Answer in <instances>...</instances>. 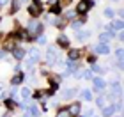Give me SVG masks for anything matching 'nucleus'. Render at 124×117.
Here are the masks:
<instances>
[{
    "label": "nucleus",
    "instance_id": "f257e3e1",
    "mask_svg": "<svg viewBox=\"0 0 124 117\" xmlns=\"http://www.w3.org/2000/svg\"><path fill=\"white\" fill-rule=\"evenodd\" d=\"M94 5V2L92 0H80L78 2V5H76V13H80V14H85L89 9H91Z\"/></svg>",
    "mask_w": 124,
    "mask_h": 117
},
{
    "label": "nucleus",
    "instance_id": "f03ea898",
    "mask_svg": "<svg viewBox=\"0 0 124 117\" xmlns=\"http://www.w3.org/2000/svg\"><path fill=\"white\" fill-rule=\"evenodd\" d=\"M29 32L30 34H41L43 32V23H39L37 20H34L29 23Z\"/></svg>",
    "mask_w": 124,
    "mask_h": 117
},
{
    "label": "nucleus",
    "instance_id": "7ed1b4c3",
    "mask_svg": "<svg viewBox=\"0 0 124 117\" xmlns=\"http://www.w3.org/2000/svg\"><path fill=\"white\" fill-rule=\"evenodd\" d=\"M94 52L99 53V55H108L110 53V46L106 43H99V44H96V46H94Z\"/></svg>",
    "mask_w": 124,
    "mask_h": 117
},
{
    "label": "nucleus",
    "instance_id": "20e7f679",
    "mask_svg": "<svg viewBox=\"0 0 124 117\" xmlns=\"http://www.w3.org/2000/svg\"><path fill=\"white\" fill-rule=\"evenodd\" d=\"M29 14L34 16V18L39 16V14H41V4H36V2H34L32 5H29Z\"/></svg>",
    "mask_w": 124,
    "mask_h": 117
},
{
    "label": "nucleus",
    "instance_id": "39448f33",
    "mask_svg": "<svg viewBox=\"0 0 124 117\" xmlns=\"http://www.w3.org/2000/svg\"><path fill=\"white\" fill-rule=\"evenodd\" d=\"M80 55H82L80 50H69V53H67V59H69L71 62H76V60L80 59Z\"/></svg>",
    "mask_w": 124,
    "mask_h": 117
},
{
    "label": "nucleus",
    "instance_id": "423d86ee",
    "mask_svg": "<svg viewBox=\"0 0 124 117\" xmlns=\"http://www.w3.org/2000/svg\"><path fill=\"white\" fill-rule=\"evenodd\" d=\"M46 59H48V62H50V64H55V62H57V52H55V48H53V46L48 50Z\"/></svg>",
    "mask_w": 124,
    "mask_h": 117
},
{
    "label": "nucleus",
    "instance_id": "0eeeda50",
    "mask_svg": "<svg viewBox=\"0 0 124 117\" xmlns=\"http://www.w3.org/2000/svg\"><path fill=\"white\" fill-rule=\"evenodd\" d=\"M80 110H82L80 103H71L69 108H67V112H69L71 115H78V114H80Z\"/></svg>",
    "mask_w": 124,
    "mask_h": 117
},
{
    "label": "nucleus",
    "instance_id": "6e6552de",
    "mask_svg": "<svg viewBox=\"0 0 124 117\" xmlns=\"http://www.w3.org/2000/svg\"><path fill=\"white\" fill-rule=\"evenodd\" d=\"M105 89V80L103 78H94V91H103Z\"/></svg>",
    "mask_w": 124,
    "mask_h": 117
},
{
    "label": "nucleus",
    "instance_id": "1a4fd4ad",
    "mask_svg": "<svg viewBox=\"0 0 124 117\" xmlns=\"http://www.w3.org/2000/svg\"><path fill=\"white\" fill-rule=\"evenodd\" d=\"M23 78H25L23 73H16V75L13 76V80H11V83H13V85H20V83L23 82Z\"/></svg>",
    "mask_w": 124,
    "mask_h": 117
},
{
    "label": "nucleus",
    "instance_id": "9d476101",
    "mask_svg": "<svg viewBox=\"0 0 124 117\" xmlns=\"http://www.w3.org/2000/svg\"><path fill=\"white\" fill-rule=\"evenodd\" d=\"M115 112V107L110 105V107H103V117H112Z\"/></svg>",
    "mask_w": 124,
    "mask_h": 117
},
{
    "label": "nucleus",
    "instance_id": "9b49d317",
    "mask_svg": "<svg viewBox=\"0 0 124 117\" xmlns=\"http://www.w3.org/2000/svg\"><path fill=\"white\" fill-rule=\"evenodd\" d=\"M13 57H14L16 60H21V59L25 57V52H23L21 48H14V50H13Z\"/></svg>",
    "mask_w": 124,
    "mask_h": 117
},
{
    "label": "nucleus",
    "instance_id": "f8f14e48",
    "mask_svg": "<svg viewBox=\"0 0 124 117\" xmlns=\"http://www.w3.org/2000/svg\"><path fill=\"white\" fill-rule=\"evenodd\" d=\"M57 43L60 44V46L62 48H67V46H69V39H67L64 34H62V36H59V39H57Z\"/></svg>",
    "mask_w": 124,
    "mask_h": 117
},
{
    "label": "nucleus",
    "instance_id": "ddd939ff",
    "mask_svg": "<svg viewBox=\"0 0 124 117\" xmlns=\"http://www.w3.org/2000/svg\"><path fill=\"white\" fill-rule=\"evenodd\" d=\"M112 37H114V34H112V32H105V34H101V36H99L101 43H108Z\"/></svg>",
    "mask_w": 124,
    "mask_h": 117
},
{
    "label": "nucleus",
    "instance_id": "4468645a",
    "mask_svg": "<svg viewBox=\"0 0 124 117\" xmlns=\"http://www.w3.org/2000/svg\"><path fill=\"white\" fill-rule=\"evenodd\" d=\"M75 94H76V89H66L62 96H64V98H73Z\"/></svg>",
    "mask_w": 124,
    "mask_h": 117
},
{
    "label": "nucleus",
    "instance_id": "2eb2a0df",
    "mask_svg": "<svg viewBox=\"0 0 124 117\" xmlns=\"http://www.w3.org/2000/svg\"><path fill=\"white\" fill-rule=\"evenodd\" d=\"M55 117H71V114L67 112V108H60L59 112H57V115Z\"/></svg>",
    "mask_w": 124,
    "mask_h": 117
},
{
    "label": "nucleus",
    "instance_id": "dca6fc26",
    "mask_svg": "<svg viewBox=\"0 0 124 117\" xmlns=\"http://www.w3.org/2000/svg\"><path fill=\"white\" fill-rule=\"evenodd\" d=\"M89 36H91V32H78V34H76V39H78V41H83V39H87Z\"/></svg>",
    "mask_w": 124,
    "mask_h": 117
},
{
    "label": "nucleus",
    "instance_id": "f3484780",
    "mask_svg": "<svg viewBox=\"0 0 124 117\" xmlns=\"http://www.w3.org/2000/svg\"><path fill=\"white\" fill-rule=\"evenodd\" d=\"M82 98L85 99V101H91V99H92V94H91V91H82Z\"/></svg>",
    "mask_w": 124,
    "mask_h": 117
},
{
    "label": "nucleus",
    "instance_id": "a211bd4d",
    "mask_svg": "<svg viewBox=\"0 0 124 117\" xmlns=\"http://www.w3.org/2000/svg\"><path fill=\"white\" fill-rule=\"evenodd\" d=\"M112 91H114V92H117V94H121V83H119V82L112 83Z\"/></svg>",
    "mask_w": 124,
    "mask_h": 117
},
{
    "label": "nucleus",
    "instance_id": "6ab92c4d",
    "mask_svg": "<svg viewBox=\"0 0 124 117\" xmlns=\"http://www.w3.org/2000/svg\"><path fill=\"white\" fill-rule=\"evenodd\" d=\"M105 105H106V98H105V96H99V98H98V107L103 108Z\"/></svg>",
    "mask_w": 124,
    "mask_h": 117
},
{
    "label": "nucleus",
    "instance_id": "aec40b11",
    "mask_svg": "<svg viewBox=\"0 0 124 117\" xmlns=\"http://www.w3.org/2000/svg\"><path fill=\"white\" fill-rule=\"evenodd\" d=\"M105 16H106V18H114V9L106 7V9H105Z\"/></svg>",
    "mask_w": 124,
    "mask_h": 117
},
{
    "label": "nucleus",
    "instance_id": "412c9836",
    "mask_svg": "<svg viewBox=\"0 0 124 117\" xmlns=\"http://www.w3.org/2000/svg\"><path fill=\"white\" fill-rule=\"evenodd\" d=\"M50 13H52V14H57V13H60V5H59V4H57V5H52Z\"/></svg>",
    "mask_w": 124,
    "mask_h": 117
},
{
    "label": "nucleus",
    "instance_id": "4be33fe9",
    "mask_svg": "<svg viewBox=\"0 0 124 117\" xmlns=\"http://www.w3.org/2000/svg\"><path fill=\"white\" fill-rule=\"evenodd\" d=\"M30 59H34V60L39 59V52L37 50H30Z\"/></svg>",
    "mask_w": 124,
    "mask_h": 117
},
{
    "label": "nucleus",
    "instance_id": "5701e85b",
    "mask_svg": "<svg viewBox=\"0 0 124 117\" xmlns=\"http://www.w3.org/2000/svg\"><path fill=\"white\" fill-rule=\"evenodd\" d=\"M64 18L66 20H73V18H75V11H67V13L64 14Z\"/></svg>",
    "mask_w": 124,
    "mask_h": 117
},
{
    "label": "nucleus",
    "instance_id": "b1692460",
    "mask_svg": "<svg viewBox=\"0 0 124 117\" xmlns=\"http://www.w3.org/2000/svg\"><path fill=\"white\" fill-rule=\"evenodd\" d=\"M21 96H23V98H29V96H30V89H29V87H25L23 91H21Z\"/></svg>",
    "mask_w": 124,
    "mask_h": 117
},
{
    "label": "nucleus",
    "instance_id": "393cba45",
    "mask_svg": "<svg viewBox=\"0 0 124 117\" xmlns=\"http://www.w3.org/2000/svg\"><path fill=\"white\" fill-rule=\"evenodd\" d=\"M115 57H117V60H121V62H122V48H119L115 52Z\"/></svg>",
    "mask_w": 124,
    "mask_h": 117
},
{
    "label": "nucleus",
    "instance_id": "a878e982",
    "mask_svg": "<svg viewBox=\"0 0 124 117\" xmlns=\"http://www.w3.org/2000/svg\"><path fill=\"white\" fill-rule=\"evenodd\" d=\"M92 71H94V73H103V68H99V66H92Z\"/></svg>",
    "mask_w": 124,
    "mask_h": 117
},
{
    "label": "nucleus",
    "instance_id": "bb28decb",
    "mask_svg": "<svg viewBox=\"0 0 124 117\" xmlns=\"http://www.w3.org/2000/svg\"><path fill=\"white\" fill-rule=\"evenodd\" d=\"M83 78L91 80V78H92V71H83Z\"/></svg>",
    "mask_w": 124,
    "mask_h": 117
},
{
    "label": "nucleus",
    "instance_id": "cd10ccee",
    "mask_svg": "<svg viewBox=\"0 0 124 117\" xmlns=\"http://www.w3.org/2000/svg\"><path fill=\"white\" fill-rule=\"evenodd\" d=\"M21 5V0H14V4H13V11H16Z\"/></svg>",
    "mask_w": 124,
    "mask_h": 117
},
{
    "label": "nucleus",
    "instance_id": "c85d7f7f",
    "mask_svg": "<svg viewBox=\"0 0 124 117\" xmlns=\"http://www.w3.org/2000/svg\"><path fill=\"white\" fill-rule=\"evenodd\" d=\"M5 48H7V50L13 48V50H14V41H7V43H5Z\"/></svg>",
    "mask_w": 124,
    "mask_h": 117
},
{
    "label": "nucleus",
    "instance_id": "c756f323",
    "mask_svg": "<svg viewBox=\"0 0 124 117\" xmlns=\"http://www.w3.org/2000/svg\"><path fill=\"white\" fill-rule=\"evenodd\" d=\"M5 105H7V107H9V108H13V107H14V105H16V103L13 101V99H7V101H5Z\"/></svg>",
    "mask_w": 124,
    "mask_h": 117
},
{
    "label": "nucleus",
    "instance_id": "7c9ffc66",
    "mask_svg": "<svg viewBox=\"0 0 124 117\" xmlns=\"http://www.w3.org/2000/svg\"><path fill=\"white\" fill-rule=\"evenodd\" d=\"M82 23H83V21H75V23H73V29H80Z\"/></svg>",
    "mask_w": 124,
    "mask_h": 117
},
{
    "label": "nucleus",
    "instance_id": "2f4dec72",
    "mask_svg": "<svg viewBox=\"0 0 124 117\" xmlns=\"http://www.w3.org/2000/svg\"><path fill=\"white\" fill-rule=\"evenodd\" d=\"M44 43H46V37H44V36H39V44H44Z\"/></svg>",
    "mask_w": 124,
    "mask_h": 117
},
{
    "label": "nucleus",
    "instance_id": "473e14b6",
    "mask_svg": "<svg viewBox=\"0 0 124 117\" xmlns=\"http://www.w3.org/2000/svg\"><path fill=\"white\" fill-rule=\"evenodd\" d=\"M92 115H94L92 110H87V112H85V117H92Z\"/></svg>",
    "mask_w": 124,
    "mask_h": 117
},
{
    "label": "nucleus",
    "instance_id": "72a5a7b5",
    "mask_svg": "<svg viewBox=\"0 0 124 117\" xmlns=\"http://www.w3.org/2000/svg\"><path fill=\"white\" fill-rule=\"evenodd\" d=\"M48 4H50V5H57L59 0H48Z\"/></svg>",
    "mask_w": 124,
    "mask_h": 117
},
{
    "label": "nucleus",
    "instance_id": "f704fd0d",
    "mask_svg": "<svg viewBox=\"0 0 124 117\" xmlns=\"http://www.w3.org/2000/svg\"><path fill=\"white\" fill-rule=\"evenodd\" d=\"M75 76H76V78H82V76H83V71H78V73H76Z\"/></svg>",
    "mask_w": 124,
    "mask_h": 117
},
{
    "label": "nucleus",
    "instance_id": "c9c22d12",
    "mask_svg": "<svg viewBox=\"0 0 124 117\" xmlns=\"http://www.w3.org/2000/svg\"><path fill=\"white\" fill-rule=\"evenodd\" d=\"M7 2H9V0H0V7H4V5L7 4Z\"/></svg>",
    "mask_w": 124,
    "mask_h": 117
},
{
    "label": "nucleus",
    "instance_id": "e433bc0d",
    "mask_svg": "<svg viewBox=\"0 0 124 117\" xmlns=\"http://www.w3.org/2000/svg\"><path fill=\"white\" fill-rule=\"evenodd\" d=\"M4 91V85H2V83H0V92H2Z\"/></svg>",
    "mask_w": 124,
    "mask_h": 117
},
{
    "label": "nucleus",
    "instance_id": "4c0bfd02",
    "mask_svg": "<svg viewBox=\"0 0 124 117\" xmlns=\"http://www.w3.org/2000/svg\"><path fill=\"white\" fill-rule=\"evenodd\" d=\"M9 115H11V114H5V115H4V117H9Z\"/></svg>",
    "mask_w": 124,
    "mask_h": 117
}]
</instances>
